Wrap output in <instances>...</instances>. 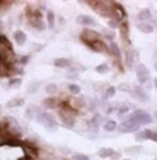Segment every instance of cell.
<instances>
[{
  "instance_id": "cell-1",
  "label": "cell",
  "mask_w": 157,
  "mask_h": 160,
  "mask_svg": "<svg viewBox=\"0 0 157 160\" xmlns=\"http://www.w3.org/2000/svg\"><path fill=\"white\" fill-rule=\"evenodd\" d=\"M17 61V55L14 54L11 43L6 36L0 35V62L10 66H14Z\"/></svg>"
},
{
  "instance_id": "cell-2",
  "label": "cell",
  "mask_w": 157,
  "mask_h": 160,
  "mask_svg": "<svg viewBox=\"0 0 157 160\" xmlns=\"http://www.w3.org/2000/svg\"><path fill=\"white\" fill-rule=\"evenodd\" d=\"M128 119L132 120V122H135L138 126H145V124L152 123V116H150L148 112L142 111V109H136V111H134L131 115H130Z\"/></svg>"
},
{
  "instance_id": "cell-3",
  "label": "cell",
  "mask_w": 157,
  "mask_h": 160,
  "mask_svg": "<svg viewBox=\"0 0 157 160\" xmlns=\"http://www.w3.org/2000/svg\"><path fill=\"white\" fill-rule=\"evenodd\" d=\"M37 122L42 126H44L47 130H50V131H55V130L58 128V122L52 118V115H50V113H47V112L40 113V115L37 116Z\"/></svg>"
},
{
  "instance_id": "cell-4",
  "label": "cell",
  "mask_w": 157,
  "mask_h": 160,
  "mask_svg": "<svg viewBox=\"0 0 157 160\" xmlns=\"http://www.w3.org/2000/svg\"><path fill=\"white\" fill-rule=\"evenodd\" d=\"M80 39H81V42L84 43H91V42H96V40H101V35H99L96 31H91V29H84V31L81 32V35H80Z\"/></svg>"
},
{
  "instance_id": "cell-5",
  "label": "cell",
  "mask_w": 157,
  "mask_h": 160,
  "mask_svg": "<svg viewBox=\"0 0 157 160\" xmlns=\"http://www.w3.org/2000/svg\"><path fill=\"white\" fill-rule=\"evenodd\" d=\"M135 72H136V78H138V82L141 83V84H145V83L149 80V78H150V73H149V71H148V68H146V66L143 65V64H138V65H136Z\"/></svg>"
},
{
  "instance_id": "cell-6",
  "label": "cell",
  "mask_w": 157,
  "mask_h": 160,
  "mask_svg": "<svg viewBox=\"0 0 157 160\" xmlns=\"http://www.w3.org/2000/svg\"><path fill=\"white\" fill-rule=\"evenodd\" d=\"M139 127H141V126H138L135 122L128 119V120H125V122H123L119 128L121 132H135L139 130Z\"/></svg>"
},
{
  "instance_id": "cell-7",
  "label": "cell",
  "mask_w": 157,
  "mask_h": 160,
  "mask_svg": "<svg viewBox=\"0 0 157 160\" xmlns=\"http://www.w3.org/2000/svg\"><path fill=\"white\" fill-rule=\"evenodd\" d=\"M87 46H88L92 50V51H108L109 52V47L105 44V42H102V40H96V42H91V43H86Z\"/></svg>"
},
{
  "instance_id": "cell-8",
  "label": "cell",
  "mask_w": 157,
  "mask_h": 160,
  "mask_svg": "<svg viewBox=\"0 0 157 160\" xmlns=\"http://www.w3.org/2000/svg\"><path fill=\"white\" fill-rule=\"evenodd\" d=\"M54 65L59 69H71L73 62L69 58H56L54 59Z\"/></svg>"
},
{
  "instance_id": "cell-9",
  "label": "cell",
  "mask_w": 157,
  "mask_h": 160,
  "mask_svg": "<svg viewBox=\"0 0 157 160\" xmlns=\"http://www.w3.org/2000/svg\"><path fill=\"white\" fill-rule=\"evenodd\" d=\"M77 22L80 25H83V26H94L95 25L94 18H92V17H90V15H84V14H81V15L77 17Z\"/></svg>"
},
{
  "instance_id": "cell-10",
  "label": "cell",
  "mask_w": 157,
  "mask_h": 160,
  "mask_svg": "<svg viewBox=\"0 0 157 160\" xmlns=\"http://www.w3.org/2000/svg\"><path fill=\"white\" fill-rule=\"evenodd\" d=\"M134 94H135V97L139 99V101H142V102H146L148 101V94H146V91L143 90L142 86H135V88H134Z\"/></svg>"
},
{
  "instance_id": "cell-11",
  "label": "cell",
  "mask_w": 157,
  "mask_h": 160,
  "mask_svg": "<svg viewBox=\"0 0 157 160\" xmlns=\"http://www.w3.org/2000/svg\"><path fill=\"white\" fill-rule=\"evenodd\" d=\"M71 106L75 111H77V109H80V108H83V106L86 105V98L84 97H75V98H72L71 99Z\"/></svg>"
},
{
  "instance_id": "cell-12",
  "label": "cell",
  "mask_w": 157,
  "mask_h": 160,
  "mask_svg": "<svg viewBox=\"0 0 157 160\" xmlns=\"http://www.w3.org/2000/svg\"><path fill=\"white\" fill-rule=\"evenodd\" d=\"M119 31H120V35H121L123 40H124L125 43H128L130 40V31H128V24H127V21H123L121 24L119 25Z\"/></svg>"
},
{
  "instance_id": "cell-13",
  "label": "cell",
  "mask_w": 157,
  "mask_h": 160,
  "mask_svg": "<svg viewBox=\"0 0 157 160\" xmlns=\"http://www.w3.org/2000/svg\"><path fill=\"white\" fill-rule=\"evenodd\" d=\"M26 39L28 38H26V33L24 31H15L14 32V40H15V43L18 46H24Z\"/></svg>"
},
{
  "instance_id": "cell-14",
  "label": "cell",
  "mask_w": 157,
  "mask_h": 160,
  "mask_svg": "<svg viewBox=\"0 0 157 160\" xmlns=\"http://www.w3.org/2000/svg\"><path fill=\"white\" fill-rule=\"evenodd\" d=\"M115 155H116V152H115V149H112V148H101L99 149V152H98V156L99 158H102V159L113 158Z\"/></svg>"
},
{
  "instance_id": "cell-15",
  "label": "cell",
  "mask_w": 157,
  "mask_h": 160,
  "mask_svg": "<svg viewBox=\"0 0 157 160\" xmlns=\"http://www.w3.org/2000/svg\"><path fill=\"white\" fill-rule=\"evenodd\" d=\"M25 104L24 98H19V97H15V98L10 99L7 102V108H19V106H22Z\"/></svg>"
},
{
  "instance_id": "cell-16",
  "label": "cell",
  "mask_w": 157,
  "mask_h": 160,
  "mask_svg": "<svg viewBox=\"0 0 157 160\" xmlns=\"http://www.w3.org/2000/svg\"><path fill=\"white\" fill-rule=\"evenodd\" d=\"M109 52L113 57H116V58H120V57H121V52H120V48H119V46H117V43L116 42H110L109 43Z\"/></svg>"
},
{
  "instance_id": "cell-17",
  "label": "cell",
  "mask_w": 157,
  "mask_h": 160,
  "mask_svg": "<svg viewBox=\"0 0 157 160\" xmlns=\"http://www.w3.org/2000/svg\"><path fill=\"white\" fill-rule=\"evenodd\" d=\"M43 104H44L46 108H56L59 105V102L55 97H47V98H44Z\"/></svg>"
},
{
  "instance_id": "cell-18",
  "label": "cell",
  "mask_w": 157,
  "mask_h": 160,
  "mask_svg": "<svg viewBox=\"0 0 157 160\" xmlns=\"http://www.w3.org/2000/svg\"><path fill=\"white\" fill-rule=\"evenodd\" d=\"M138 29L141 32H143V33H152L155 28H153V25L148 24V22H139V24H138Z\"/></svg>"
},
{
  "instance_id": "cell-19",
  "label": "cell",
  "mask_w": 157,
  "mask_h": 160,
  "mask_svg": "<svg viewBox=\"0 0 157 160\" xmlns=\"http://www.w3.org/2000/svg\"><path fill=\"white\" fill-rule=\"evenodd\" d=\"M134 59H135V51H127L125 52V65L128 68L134 66Z\"/></svg>"
},
{
  "instance_id": "cell-20",
  "label": "cell",
  "mask_w": 157,
  "mask_h": 160,
  "mask_svg": "<svg viewBox=\"0 0 157 160\" xmlns=\"http://www.w3.org/2000/svg\"><path fill=\"white\" fill-rule=\"evenodd\" d=\"M150 17H152V12H150V10L149 8H145V10H142V11L138 14V19H141L142 22H146L148 19H150Z\"/></svg>"
},
{
  "instance_id": "cell-21",
  "label": "cell",
  "mask_w": 157,
  "mask_h": 160,
  "mask_svg": "<svg viewBox=\"0 0 157 160\" xmlns=\"http://www.w3.org/2000/svg\"><path fill=\"white\" fill-rule=\"evenodd\" d=\"M103 128H105L106 131H115V130L117 128V123H116L115 120H106V122L103 123Z\"/></svg>"
},
{
  "instance_id": "cell-22",
  "label": "cell",
  "mask_w": 157,
  "mask_h": 160,
  "mask_svg": "<svg viewBox=\"0 0 157 160\" xmlns=\"http://www.w3.org/2000/svg\"><path fill=\"white\" fill-rule=\"evenodd\" d=\"M55 25V14L51 11V10H48L47 11V26L50 29H52Z\"/></svg>"
},
{
  "instance_id": "cell-23",
  "label": "cell",
  "mask_w": 157,
  "mask_h": 160,
  "mask_svg": "<svg viewBox=\"0 0 157 160\" xmlns=\"http://www.w3.org/2000/svg\"><path fill=\"white\" fill-rule=\"evenodd\" d=\"M143 134H145L146 139H150V141L157 142V132L153 131V130H143Z\"/></svg>"
},
{
  "instance_id": "cell-24",
  "label": "cell",
  "mask_w": 157,
  "mask_h": 160,
  "mask_svg": "<svg viewBox=\"0 0 157 160\" xmlns=\"http://www.w3.org/2000/svg\"><path fill=\"white\" fill-rule=\"evenodd\" d=\"M56 90H58V87H56V84H54V83H50V84L46 86V92H47V94H50V95L55 94Z\"/></svg>"
},
{
  "instance_id": "cell-25",
  "label": "cell",
  "mask_w": 157,
  "mask_h": 160,
  "mask_svg": "<svg viewBox=\"0 0 157 160\" xmlns=\"http://www.w3.org/2000/svg\"><path fill=\"white\" fill-rule=\"evenodd\" d=\"M95 71H96V73H99V75H103V73H108L109 66H108V64H101L96 66Z\"/></svg>"
},
{
  "instance_id": "cell-26",
  "label": "cell",
  "mask_w": 157,
  "mask_h": 160,
  "mask_svg": "<svg viewBox=\"0 0 157 160\" xmlns=\"http://www.w3.org/2000/svg\"><path fill=\"white\" fill-rule=\"evenodd\" d=\"M69 91L72 92V94H80V91H81V88H80L79 84H76V83H72V84H69Z\"/></svg>"
},
{
  "instance_id": "cell-27",
  "label": "cell",
  "mask_w": 157,
  "mask_h": 160,
  "mask_svg": "<svg viewBox=\"0 0 157 160\" xmlns=\"http://www.w3.org/2000/svg\"><path fill=\"white\" fill-rule=\"evenodd\" d=\"M21 83H22L21 78H12V79H10L8 84L11 86V87H18V86H21Z\"/></svg>"
},
{
  "instance_id": "cell-28",
  "label": "cell",
  "mask_w": 157,
  "mask_h": 160,
  "mask_svg": "<svg viewBox=\"0 0 157 160\" xmlns=\"http://www.w3.org/2000/svg\"><path fill=\"white\" fill-rule=\"evenodd\" d=\"M116 94V88L113 87V86H109L108 88H106L105 91V98H110V97H115Z\"/></svg>"
},
{
  "instance_id": "cell-29",
  "label": "cell",
  "mask_w": 157,
  "mask_h": 160,
  "mask_svg": "<svg viewBox=\"0 0 157 160\" xmlns=\"http://www.w3.org/2000/svg\"><path fill=\"white\" fill-rule=\"evenodd\" d=\"M119 90L120 91H125V92H132L134 90L130 87V84H127V83H121V84L119 86Z\"/></svg>"
},
{
  "instance_id": "cell-30",
  "label": "cell",
  "mask_w": 157,
  "mask_h": 160,
  "mask_svg": "<svg viewBox=\"0 0 157 160\" xmlns=\"http://www.w3.org/2000/svg\"><path fill=\"white\" fill-rule=\"evenodd\" d=\"M131 108H132V105H128V104H125V105H123L121 108L119 109V111H117V113H119V115H124V113H127V112H128V111H130V109H131Z\"/></svg>"
},
{
  "instance_id": "cell-31",
  "label": "cell",
  "mask_w": 157,
  "mask_h": 160,
  "mask_svg": "<svg viewBox=\"0 0 157 160\" xmlns=\"http://www.w3.org/2000/svg\"><path fill=\"white\" fill-rule=\"evenodd\" d=\"M73 160H90V158L86 155H81V153H75L73 155Z\"/></svg>"
},
{
  "instance_id": "cell-32",
  "label": "cell",
  "mask_w": 157,
  "mask_h": 160,
  "mask_svg": "<svg viewBox=\"0 0 157 160\" xmlns=\"http://www.w3.org/2000/svg\"><path fill=\"white\" fill-rule=\"evenodd\" d=\"M12 75H24V69L19 68L18 65L12 66Z\"/></svg>"
},
{
  "instance_id": "cell-33",
  "label": "cell",
  "mask_w": 157,
  "mask_h": 160,
  "mask_svg": "<svg viewBox=\"0 0 157 160\" xmlns=\"http://www.w3.org/2000/svg\"><path fill=\"white\" fill-rule=\"evenodd\" d=\"M66 76H68V79H71V80H77L79 79V73L77 72H72L71 71Z\"/></svg>"
},
{
  "instance_id": "cell-34",
  "label": "cell",
  "mask_w": 157,
  "mask_h": 160,
  "mask_svg": "<svg viewBox=\"0 0 157 160\" xmlns=\"http://www.w3.org/2000/svg\"><path fill=\"white\" fill-rule=\"evenodd\" d=\"M142 148H139V146H136V148H127V152H130L131 151V153H138L136 151H141Z\"/></svg>"
},
{
  "instance_id": "cell-35",
  "label": "cell",
  "mask_w": 157,
  "mask_h": 160,
  "mask_svg": "<svg viewBox=\"0 0 157 160\" xmlns=\"http://www.w3.org/2000/svg\"><path fill=\"white\" fill-rule=\"evenodd\" d=\"M135 138L138 139V141H141V139H146V138H145V134H143V131H142V132H138V134L135 135Z\"/></svg>"
},
{
  "instance_id": "cell-36",
  "label": "cell",
  "mask_w": 157,
  "mask_h": 160,
  "mask_svg": "<svg viewBox=\"0 0 157 160\" xmlns=\"http://www.w3.org/2000/svg\"><path fill=\"white\" fill-rule=\"evenodd\" d=\"M19 61H21V64H22V65H25L26 62L29 61V57H26V55H25V57H21V58H19Z\"/></svg>"
},
{
  "instance_id": "cell-37",
  "label": "cell",
  "mask_w": 157,
  "mask_h": 160,
  "mask_svg": "<svg viewBox=\"0 0 157 160\" xmlns=\"http://www.w3.org/2000/svg\"><path fill=\"white\" fill-rule=\"evenodd\" d=\"M37 88H39V86H36V84H35V86H32V87H29V88H28V92H35Z\"/></svg>"
},
{
  "instance_id": "cell-38",
  "label": "cell",
  "mask_w": 157,
  "mask_h": 160,
  "mask_svg": "<svg viewBox=\"0 0 157 160\" xmlns=\"http://www.w3.org/2000/svg\"><path fill=\"white\" fill-rule=\"evenodd\" d=\"M18 160H33V159H31V158H28V156H24V158L18 159Z\"/></svg>"
},
{
  "instance_id": "cell-39",
  "label": "cell",
  "mask_w": 157,
  "mask_h": 160,
  "mask_svg": "<svg viewBox=\"0 0 157 160\" xmlns=\"http://www.w3.org/2000/svg\"><path fill=\"white\" fill-rule=\"evenodd\" d=\"M155 87H156V90H157V78L155 79Z\"/></svg>"
},
{
  "instance_id": "cell-40",
  "label": "cell",
  "mask_w": 157,
  "mask_h": 160,
  "mask_svg": "<svg viewBox=\"0 0 157 160\" xmlns=\"http://www.w3.org/2000/svg\"><path fill=\"white\" fill-rule=\"evenodd\" d=\"M155 69H156V71H157V61H156V64H155Z\"/></svg>"
},
{
  "instance_id": "cell-41",
  "label": "cell",
  "mask_w": 157,
  "mask_h": 160,
  "mask_svg": "<svg viewBox=\"0 0 157 160\" xmlns=\"http://www.w3.org/2000/svg\"><path fill=\"white\" fill-rule=\"evenodd\" d=\"M123 160H131V159H123Z\"/></svg>"
}]
</instances>
